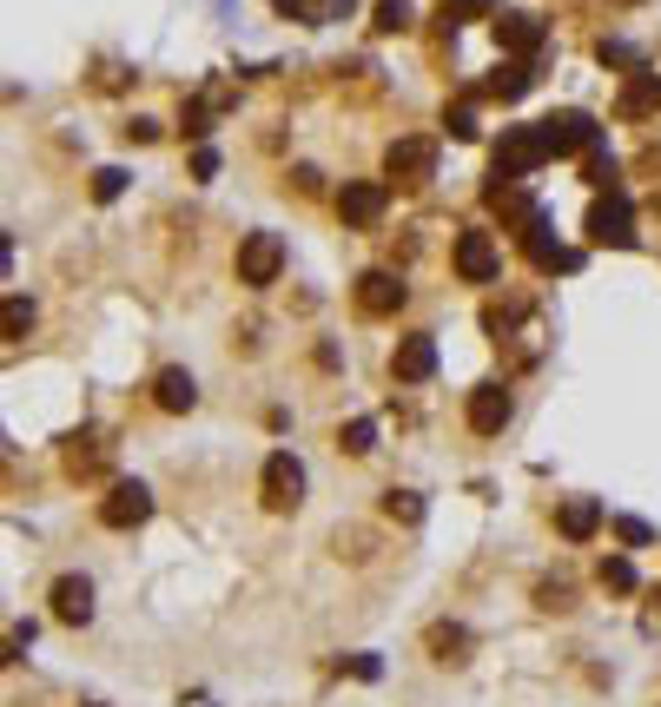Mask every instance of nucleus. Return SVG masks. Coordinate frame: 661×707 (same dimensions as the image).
<instances>
[{"mask_svg":"<svg viewBox=\"0 0 661 707\" xmlns=\"http://www.w3.org/2000/svg\"><path fill=\"white\" fill-rule=\"evenodd\" d=\"M629 225H636V218H629V199H622V185H616L609 199H596V205H589V238H596V245H616V251H629V245H636V232H629Z\"/></svg>","mask_w":661,"mask_h":707,"instance_id":"nucleus-9","label":"nucleus"},{"mask_svg":"<svg viewBox=\"0 0 661 707\" xmlns=\"http://www.w3.org/2000/svg\"><path fill=\"white\" fill-rule=\"evenodd\" d=\"M384 523L417 529V523H424V496H417V490H384Z\"/></svg>","mask_w":661,"mask_h":707,"instance_id":"nucleus-25","label":"nucleus"},{"mask_svg":"<svg viewBox=\"0 0 661 707\" xmlns=\"http://www.w3.org/2000/svg\"><path fill=\"white\" fill-rule=\"evenodd\" d=\"M649 113H661V73L655 66H636L629 86L616 93V119H649Z\"/></svg>","mask_w":661,"mask_h":707,"instance_id":"nucleus-17","label":"nucleus"},{"mask_svg":"<svg viewBox=\"0 0 661 707\" xmlns=\"http://www.w3.org/2000/svg\"><path fill=\"white\" fill-rule=\"evenodd\" d=\"M655 212H661V192H655Z\"/></svg>","mask_w":661,"mask_h":707,"instance_id":"nucleus-41","label":"nucleus"},{"mask_svg":"<svg viewBox=\"0 0 661 707\" xmlns=\"http://www.w3.org/2000/svg\"><path fill=\"white\" fill-rule=\"evenodd\" d=\"M424 649H430L437 668H463L470 649H477V635H470L463 622H430V629H424Z\"/></svg>","mask_w":661,"mask_h":707,"instance_id":"nucleus-16","label":"nucleus"},{"mask_svg":"<svg viewBox=\"0 0 661 707\" xmlns=\"http://www.w3.org/2000/svg\"><path fill=\"white\" fill-rule=\"evenodd\" d=\"M596 582H603L609 596H636V563H629V556H603Z\"/></svg>","mask_w":661,"mask_h":707,"instance_id":"nucleus-27","label":"nucleus"},{"mask_svg":"<svg viewBox=\"0 0 661 707\" xmlns=\"http://www.w3.org/2000/svg\"><path fill=\"white\" fill-rule=\"evenodd\" d=\"M344 668H351V675H358V682H377V675H384V662H377V655H351V662H344Z\"/></svg>","mask_w":661,"mask_h":707,"instance_id":"nucleus-40","label":"nucleus"},{"mask_svg":"<svg viewBox=\"0 0 661 707\" xmlns=\"http://www.w3.org/2000/svg\"><path fill=\"white\" fill-rule=\"evenodd\" d=\"M278 271H285V238L278 232H245L238 238V285L265 291V285H278Z\"/></svg>","mask_w":661,"mask_h":707,"instance_id":"nucleus-5","label":"nucleus"},{"mask_svg":"<svg viewBox=\"0 0 661 707\" xmlns=\"http://www.w3.org/2000/svg\"><path fill=\"white\" fill-rule=\"evenodd\" d=\"M596 60H603V66H649L629 40H603V46H596Z\"/></svg>","mask_w":661,"mask_h":707,"instance_id":"nucleus-31","label":"nucleus"},{"mask_svg":"<svg viewBox=\"0 0 661 707\" xmlns=\"http://www.w3.org/2000/svg\"><path fill=\"white\" fill-rule=\"evenodd\" d=\"M430 371H437V338H430V331L397 338V351H391V377H397V384H424Z\"/></svg>","mask_w":661,"mask_h":707,"instance_id":"nucleus-11","label":"nucleus"},{"mask_svg":"<svg viewBox=\"0 0 661 707\" xmlns=\"http://www.w3.org/2000/svg\"><path fill=\"white\" fill-rule=\"evenodd\" d=\"M60 463H66V476L86 483V476H99V470L113 463V443H106L99 430H79V437H66V457H60Z\"/></svg>","mask_w":661,"mask_h":707,"instance_id":"nucleus-18","label":"nucleus"},{"mask_svg":"<svg viewBox=\"0 0 661 707\" xmlns=\"http://www.w3.org/2000/svg\"><path fill=\"white\" fill-rule=\"evenodd\" d=\"M384 205H391V185H384V179H344V192H338V218H344L351 232H371V225L384 218Z\"/></svg>","mask_w":661,"mask_h":707,"instance_id":"nucleus-6","label":"nucleus"},{"mask_svg":"<svg viewBox=\"0 0 661 707\" xmlns=\"http://www.w3.org/2000/svg\"><path fill=\"white\" fill-rule=\"evenodd\" d=\"M556 529H563L569 543H589V536L603 529V503H596V496H563V510H556Z\"/></svg>","mask_w":661,"mask_h":707,"instance_id":"nucleus-20","label":"nucleus"},{"mask_svg":"<svg viewBox=\"0 0 661 707\" xmlns=\"http://www.w3.org/2000/svg\"><path fill=\"white\" fill-rule=\"evenodd\" d=\"M331 556H338V563H371V556H377V536H371L364 523H338V529H331Z\"/></svg>","mask_w":661,"mask_h":707,"instance_id":"nucleus-24","label":"nucleus"},{"mask_svg":"<svg viewBox=\"0 0 661 707\" xmlns=\"http://www.w3.org/2000/svg\"><path fill=\"white\" fill-rule=\"evenodd\" d=\"M338 450H344V457H371V450H377V424H371V417L338 424Z\"/></svg>","mask_w":661,"mask_h":707,"instance_id":"nucleus-26","label":"nucleus"},{"mask_svg":"<svg viewBox=\"0 0 661 707\" xmlns=\"http://www.w3.org/2000/svg\"><path fill=\"white\" fill-rule=\"evenodd\" d=\"M119 192H126V172H119V165H99V172H93V205H113Z\"/></svg>","mask_w":661,"mask_h":707,"instance_id":"nucleus-30","label":"nucleus"},{"mask_svg":"<svg viewBox=\"0 0 661 707\" xmlns=\"http://www.w3.org/2000/svg\"><path fill=\"white\" fill-rule=\"evenodd\" d=\"M463 417H470V430H477V437H503V424L516 417V404H510V390H503V384H477Z\"/></svg>","mask_w":661,"mask_h":707,"instance_id":"nucleus-12","label":"nucleus"},{"mask_svg":"<svg viewBox=\"0 0 661 707\" xmlns=\"http://www.w3.org/2000/svg\"><path fill=\"white\" fill-rule=\"evenodd\" d=\"M523 258H530V265H543V271H576V251H563V245H556V232H550V218H543V212L523 225Z\"/></svg>","mask_w":661,"mask_h":707,"instance_id":"nucleus-15","label":"nucleus"},{"mask_svg":"<svg viewBox=\"0 0 661 707\" xmlns=\"http://www.w3.org/2000/svg\"><path fill=\"white\" fill-rule=\"evenodd\" d=\"M86 707H99V701H86Z\"/></svg>","mask_w":661,"mask_h":707,"instance_id":"nucleus-43","label":"nucleus"},{"mask_svg":"<svg viewBox=\"0 0 661 707\" xmlns=\"http://www.w3.org/2000/svg\"><path fill=\"white\" fill-rule=\"evenodd\" d=\"M0 324H7V338H26V331H33V304H26V298H7Z\"/></svg>","mask_w":661,"mask_h":707,"instance_id":"nucleus-32","label":"nucleus"},{"mask_svg":"<svg viewBox=\"0 0 661 707\" xmlns=\"http://www.w3.org/2000/svg\"><path fill=\"white\" fill-rule=\"evenodd\" d=\"M450 265H457V278H463V285H490V278L503 271V251H497V238H490V232H457Z\"/></svg>","mask_w":661,"mask_h":707,"instance_id":"nucleus-7","label":"nucleus"},{"mask_svg":"<svg viewBox=\"0 0 661 707\" xmlns=\"http://www.w3.org/2000/svg\"><path fill=\"white\" fill-rule=\"evenodd\" d=\"M536 609H543V615H569V609H576V589H569V582H536Z\"/></svg>","mask_w":661,"mask_h":707,"instance_id":"nucleus-28","label":"nucleus"},{"mask_svg":"<svg viewBox=\"0 0 661 707\" xmlns=\"http://www.w3.org/2000/svg\"><path fill=\"white\" fill-rule=\"evenodd\" d=\"M616 536H622L629 549H649V543H655V529H649V523H636V516H616Z\"/></svg>","mask_w":661,"mask_h":707,"instance_id":"nucleus-35","label":"nucleus"},{"mask_svg":"<svg viewBox=\"0 0 661 707\" xmlns=\"http://www.w3.org/2000/svg\"><path fill=\"white\" fill-rule=\"evenodd\" d=\"M536 132H543L550 159H569V152H596V146H603V132H596V119H589L583 106H563V113L536 119Z\"/></svg>","mask_w":661,"mask_h":707,"instance_id":"nucleus-4","label":"nucleus"},{"mask_svg":"<svg viewBox=\"0 0 661 707\" xmlns=\"http://www.w3.org/2000/svg\"><path fill=\"white\" fill-rule=\"evenodd\" d=\"M543 159H550L543 132H536V126H510V132H503V146H497V165H490V199H497V192H510V185H516L523 172H536Z\"/></svg>","mask_w":661,"mask_h":707,"instance_id":"nucleus-1","label":"nucleus"},{"mask_svg":"<svg viewBox=\"0 0 661 707\" xmlns=\"http://www.w3.org/2000/svg\"><path fill=\"white\" fill-rule=\"evenodd\" d=\"M444 126H450V139H477V132H483L470 106H450V113H444Z\"/></svg>","mask_w":661,"mask_h":707,"instance_id":"nucleus-34","label":"nucleus"},{"mask_svg":"<svg viewBox=\"0 0 661 707\" xmlns=\"http://www.w3.org/2000/svg\"><path fill=\"white\" fill-rule=\"evenodd\" d=\"M46 602H53V622H60V629H86V622H93V582H86V576H60V582L46 589Z\"/></svg>","mask_w":661,"mask_h":707,"instance_id":"nucleus-13","label":"nucleus"},{"mask_svg":"<svg viewBox=\"0 0 661 707\" xmlns=\"http://www.w3.org/2000/svg\"><path fill=\"white\" fill-rule=\"evenodd\" d=\"M583 172H589V185H596V192H603V185L616 192V179H622V172H616V159H609L603 146H596V152H583Z\"/></svg>","mask_w":661,"mask_h":707,"instance_id":"nucleus-29","label":"nucleus"},{"mask_svg":"<svg viewBox=\"0 0 661 707\" xmlns=\"http://www.w3.org/2000/svg\"><path fill=\"white\" fill-rule=\"evenodd\" d=\"M404 278L397 271H364L358 285H351V304H358V318H397L404 311Z\"/></svg>","mask_w":661,"mask_h":707,"instance_id":"nucleus-8","label":"nucleus"},{"mask_svg":"<svg viewBox=\"0 0 661 707\" xmlns=\"http://www.w3.org/2000/svg\"><path fill=\"white\" fill-rule=\"evenodd\" d=\"M152 516V490L146 483H113L106 496H99V523L106 529H139Z\"/></svg>","mask_w":661,"mask_h":707,"instance_id":"nucleus-10","label":"nucleus"},{"mask_svg":"<svg viewBox=\"0 0 661 707\" xmlns=\"http://www.w3.org/2000/svg\"><path fill=\"white\" fill-rule=\"evenodd\" d=\"M119 132H126L132 146H152V139H159V119H146V113H139V119H126Z\"/></svg>","mask_w":661,"mask_h":707,"instance_id":"nucleus-36","label":"nucleus"},{"mask_svg":"<svg viewBox=\"0 0 661 707\" xmlns=\"http://www.w3.org/2000/svg\"><path fill=\"white\" fill-rule=\"evenodd\" d=\"M291 179H298V192H305V199H318V192H324V172H318V165H298Z\"/></svg>","mask_w":661,"mask_h":707,"instance_id":"nucleus-38","label":"nucleus"},{"mask_svg":"<svg viewBox=\"0 0 661 707\" xmlns=\"http://www.w3.org/2000/svg\"><path fill=\"white\" fill-rule=\"evenodd\" d=\"M371 26H377V33H404V26H411V0H384Z\"/></svg>","mask_w":661,"mask_h":707,"instance_id":"nucleus-33","label":"nucleus"},{"mask_svg":"<svg viewBox=\"0 0 661 707\" xmlns=\"http://www.w3.org/2000/svg\"><path fill=\"white\" fill-rule=\"evenodd\" d=\"M543 40H550V26H543L536 13H497V46H503V53L530 60V53H543Z\"/></svg>","mask_w":661,"mask_h":707,"instance_id":"nucleus-14","label":"nucleus"},{"mask_svg":"<svg viewBox=\"0 0 661 707\" xmlns=\"http://www.w3.org/2000/svg\"><path fill=\"white\" fill-rule=\"evenodd\" d=\"M285 20H298V26H331V20H344L351 13V0H271Z\"/></svg>","mask_w":661,"mask_h":707,"instance_id":"nucleus-22","label":"nucleus"},{"mask_svg":"<svg viewBox=\"0 0 661 707\" xmlns=\"http://www.w3.org/2000/svg\"><path fill=\"white\" fill-rule=\"evenodd\" d=\"M33 635H40V629H33V622H13V635H7V649H13V662H20V655H26V649H33Z\"/></svg>","mask_w":661,"mask_h":707,"instance_id":"nucleus-39","label":"nucleus"},{"mask_svg":"<svg viewBox=\"0 0 661 707\" xmlns=\"http://www.w3.org/2000/svg\"><path fill=\"white\" fill-rule=\"evenodd\" d=\"M192 179H199V185H205V179H218V152H212V146H199V152H192Z\"/></svg>","mask_w":661,"mask_h":707,"instance_id":"nucleus-37","label":"nucleus"},{"mask_svg":"<svg viewBox=\"0 0 661 707\" xmlns=\"http://www.w3.org/2000/svg\"><path fill=\"white\" fill-rule=\"evenodd\" d=\"M530 86H536V66H530V60H510V66H497V73L483 79V93H490V99H503V106H510V99H523Z\"/></svg>","mask_w":661,"mask_h":707,"instance_id":"nucleus-21","label":"nucleus"},{"mask_svg":"<svg viewBox=\"0 0 661 707\" xmlns=\"http://www.w3.org/2000/svg\"><path fill=\"white\" fill-rule=\"evenodd\" d=\"M258 496H265L271 516H291V510L305 503V463H298L291 450H271L265 470H258Z\"/></svg>","mask_w":661,"mask_h":707,"instance_id":"nucleus-3","label":"nucleus"},{"mask_svg":"<svg viewBox=\"0 0 661 707\" xmlns=\"http://www.w3.org/2000/svg\"><path fill=\"white\" fill-rule=\"evenodd\" d=\"M218 106H225V86H212V93L185 99V113H179V132H185V139H205V132H212V119H218Z\"/></svg>","mask_w":661,"mask_h":707,"instance_id":"nucleus-23","label":"nucleus"},{"mask_svg":"<svg viewBox=\"0 0 661 707\" xmlns=\"http://www.w3.org/2000/svg\"><path fill=\"white\" fill-rule=\"evenodd\" d=\"M152 404H159L166 417H185V410L199 404V384H192V371H179V364H166V371L152 377Z\"/></svg>","mask_w":661,"mask_h":707,"instance_id":"nucleus-19","label":"nucleus"},{"mask_svg":"<svg viewBox=\"0 0 661 707\" xmlns=\"http://www.w3.org/2000/svg\"><path fill=\"white\" fill-rule=\"evenodd\" d=\"M622 7H636V0H622Z\"/></svg>","mask_w":661,"mask_h":707,"instance_id":"nucleus-42","label":"nucleus"},{"mask_svg":"<svg viewBox=\"0 0 661 707\" xmlns=\"http://www.w3.org/2000/svg\"><path fill=\"white\" fill-rule=\"evenodd\" d=\"M430 172H437V139L404 132L384 146V185H430Z\"/></svg>","mask_w":661,"mask_h":707,"instance_id":"nucleus-2","label":"nucleus"}]
</instances>
